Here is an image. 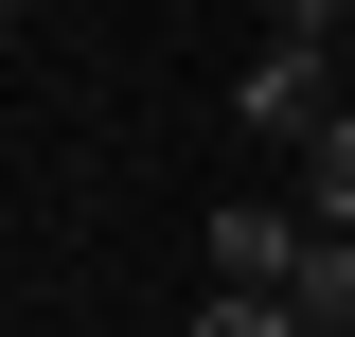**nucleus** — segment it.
I'll return each mask as SVG.
<instances>
[{
	"instance_id": "nucleus-6",
	"label": "nucleus",
	"mask_w": 355,
	"mask_h": 337,
	"mask_svg": "<svg viewBox=\"0 0 355 337\" xmlns=\"http://www.w3.org/2000/svg\"><path fill=\"white\" fill-rule=\"evenodd\" d=\"M196 337H302V302H231V284H214V302H196Z\"/></svg>"
},
{
	"instance_id": "nucleus-1",
	"label": "nucleus",
	"mask_w": 355,
	"mask_h": 337,
	"mask_svg": "<svg viewBox=\"0 0 355 337\" xmlns=\"http://www.w3.org/2000/svg\"><path fill=\"white\" fill-rule=\"evenodd\" d=\"M338 107H355V71H338V53H302V36H266L249 89H231V125H249V142H320Z\"/></svg>"
},
{
	"instance_id": "nucleus-4",
	"label": "nucleus",
	"mask_w": 355,
	"mask_h": 337,
	"mask_svg": "<svg viewBox=\"0 0 355 337\" xmlns=\"http://www.w3.org/2000/svg\"><path fill=\"white\" fill-rule=\"evenodd\" d=\"M284 302H302V337H355V231H320V249H302V284H284Z\"/></svg>"
},
{
	"instance_id": "nucleus-7",
	"label": "nucleus",
	"mask_w": 355,
	"mask_h": 337,
	"mask_svg": "<svg viewBox=\"0 0 355 337\" xmlns=\"http://www.w3.org/2000/svg\"><path fill=\"white\" fill-rule=\"evenodd\" d=\"M0 18H18V0H0Z\"/></svg>"
},
{
	"instance_id": "nucleus-5",
	"label": "nucleus",
	"mask_w": 355,
	"mask_h": 337,
	"mask_svg": "<svg viewBox=\"0 0 355 337\" xmlns=\"http://www.w3.org/2000/svg\"><path fill=\"white\" fill-rule=\"evenodd\" d=\"M266 36H302V53H355V0H266Z\"/></svg>"
},
{
	"instance_id": "nucleus-3",
	"label": "nucleus",
	"mask_w": 355,
	"mask_h": 337,
	"mask_svg": "<svg viewBox=\"0 0 355 337\" xmlns=\"http://www.w3.org/2000/svg\"><path fill=\"white\" fill-rule=\"evenodd\" d=\"M302 231H355V107L302 142Z\"/></svg>"
},
{
	"instance_id": "nucleus-8",
	"label": "nucleus",
	"mask_w": 355,
	"mask_h": 337,
	"mask_svg": "<svg viewBox=\"0 0 355 337\" xmlns=\"http://www.w3.org/2000/svg\"><path fill=\"white\" fill-rule=\"evenodd\" d=\"M338 71H355V53H338Z\"/></svg>"
},
{
	"instance_id": "nucleus-2",
	"label": "nucleus",
	"mask_w": 355,
	"mask_h": 337,
	"mask_svg": "<svg viewBox=\"0 0 355 337\" xmlns=\"http://www.w3.org/2000/svg\"><path fill=\"white\" fill-rule=\"evenodd\" d=\"M302 249H320L302 196H231V213H214V284H231V302H284V284H302Z\"/></svg>"
}]
</instances>
